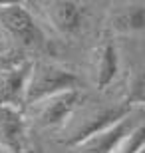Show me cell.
<instances>
[{"label":"cell","instance_id":"6da1fadb","mask_svg":"<svg viewBox=\"0 0 145 153\" xmlns=\"http://www.w3.org/2000/svg\"><path fill=\"white\" fill-rule=\"evenodd\" d=\"M0 26L22 50L48 52L50 40L24 2H0Z\"/></svg>","mask_w":145,"mask_h":153},{"label":"cell","instance_id":"7a4b0ae2","mask_svg":"<svg viewBox=\"0 0 145 153\" xmlns=\"http://www.w3.org/2000/svg\"><path fill=\"white\" fill-rule=\"evenodd\" d=\"M68 90H80V78L72 70L56 66L52 62H38L32 66L26 91H24V105H36L38 102L50 96H56Z\"/></svg>","mask_w":145,"mask_h":153},{"label":"cell","instance_id":"3957f363","mask_svg":"<svg viewBox=\"0 0 145 153\" xmlns=\"http://www.w3.org/2000/svg\"><path fill=\"white\" fill-rule=\"evenodd\" d=\"M135 109H139V108H133V105H129L127 102L94 109V111H89L88 115H84L78 123L74 125L72 131H70V137H66L62 143H66L68 147H72V145L80 143L82 139H86V137L94 135V133H100V131L115 125L117 121H121L123 117H127L129 114H133Z\"/></svg>","mask_w":145,"mask_h":153},{"label":"cell","instance_id":"277c9868","mask_svg":"<svg viewBox=\"0 0 145 153\" xmlns=\"http://www.w3.org/2000/svg\"><path fill=\"white\" fill-rule=\"evenodd\" d=\"M82 102H84V96L80 90H68L46 97L36 105H32L36 123L42 127H62L72 119Z\"/></svg>","mask_w":145,"mask_h":153},{"label":"cell","instance_id":"5b68a950","mask_svg":"<svg viewBox=\"0 0 145 153\" xmlns=\"http://www.w3.org/2000/svg\"><path fill=\"white\" fill-rule=\"evenodd\" d=\"M34 62L28 58H12L0 70V105L24 109V91Z\"/></svg>","mask_w":145,"mask_h":153},{"label":"cell","instance_id":"8992f818","mask_svg":"<svg viewBox=\"0 0 145 153\" xmlns=\"http://www.w3.org/2000/svg\"><path fill=\"white\" fill-rule=\"evenodd\" d=\"M139 123H143L141 108L135 109L133 114H129L127 117H123L121 121H117L115 125L100 131V133H94V135L82 139L80 143L72 145L70 153H112L117 143L125 139Z\"/></svg>","mask_w":145,"mask_h":153},{"label":"cell","instance_id":"52a82bcc","mask_svg":"<svg viewBox=\"0 0 145 153\" xmlns=\"http://www.w3.org/2000/svg\"><path fill=\"white\" fill-rule=\"evenodd\" d=\"M42 16L62 36L78 34L86 20V6L72 0H48L36 4Z\"/></svg>","mask_w":145,"mask_h":153},{"label":"cell","instance_id":"ba28073f","mask_svg":"<svg viewBox=\"0 0 145 153\" xmlns=\"http://www.w3.org/2000/svg\"><path fill=\"white\" fill-rule=\"evenodd\" d=\"M28 135L24 109L0 105V143L10 153H20L24 139Z\"/></svg>","mask_w":145,"mask_h":153},{"label":"cell","instance_id":"9c48e42d","mask_svg":"<svg viewBox=\"0 0 145 153\" xmlns=\"http://www.w3.org/2000/svg\"><path fill=\"white\" fill-rule=\"evenodd\" d=\"M119 72V56L113 40H103L100 48L95 50V62H94V76L97 90H106L113 82V78Z\"/></svg>","mask_w":145,"mask_h":153},{"label":"cell","instance_id":"30bf717a","mask_svg":"<svg viewBox=\"0 0 145 153\" xmlns=\"http://www.w3.org/2000/svg\"><path fill=\"white\" fill-rule=\"evenodd\" d=\"M143 24H145V16H143V8L137 6L133 10L129 12H123L121 16L117 18V28L121 30H127V32H137V30H143Z\"/></svg>","mask_w":145,"mask_h":153},{"label":"cell","instance_id":"8fae6325","mask_svg":"<svg viewBox=\"0 0 145 153\" xmlns=\"http://www.w3.org/2000/svg\"><path fill=\"white\" fill-rule=\"evenodd\" d=\"M20 153H44V147L38 141V137H34L32 133H28L24 143H22V147H20Z\"/></svg>","mask_w":145,"mask_h":153},{"label":"cell","instance_id":"7c38bea8","mask_svg":"<svg viewBox=\"0 0 145 153\" xmlns=\"http://www.w3.org/2000/svg\"><path fill=\"white\" fill-rule=\"evenodd\" d=\"M0 153H10V151H8V149H6L4 145H2V143H0Z\"/></svg>","mask_w":145,"mask_h":153}]
</instances>
